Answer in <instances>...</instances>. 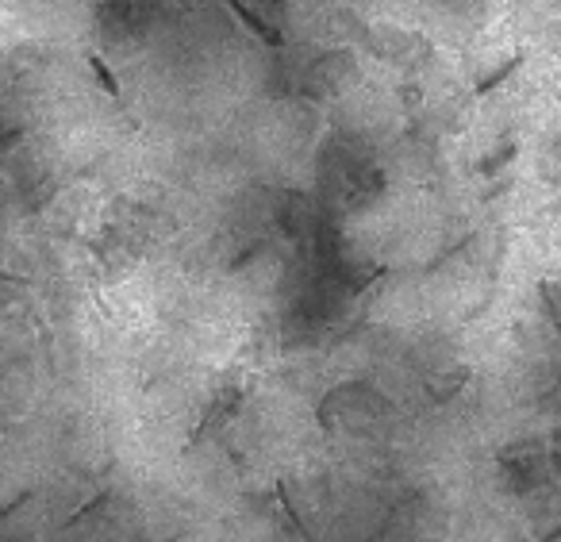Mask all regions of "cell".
<instances>
[{
	"instance_id": "obj_7",
	"label": "cell",
	"mask_w": 561,
	"mask_h": 542,
	"mask_svg": "<svg viewBox=\"0 0 561 542\" xmlns=\"http://www.w3.org/2000/svg\"><path fill=\"white\" fill-rule=\"evenodd\" d=\"M515 150H519V147H515V143H508V147L500 150L496 158H481V162H477V170L485 173V177H492V173L500 170V166H508V162H512V158H515Z\"/></svg>"
},
{
	"instance_id": "obj_1",
	"label": "cell",
	"mask_w": 561,
	"mask_h": 542,
	"mask_svg": "<svg viewBox=\"0 0 561 542\" xmlns=\"http://www.w3.org/2000/svg\"><path fill=\"white\" fill-rule=\"evenodd\" d=\"M496 477L508 496H531L550 477V458L538 443H515L496 458Z\"/></svg>"
},
{
	"instance_id": "obj_4",
	"label": "cell",
	"mask_w": 561,
	"mask_h": 542,
	"mask_svg": "<svg viewBox=\"0 0 561 542\" xmlns=\"http://www.w3.org/2000/svg\"><path fill=\"white\" fill-rule=\"evenodd\" d=\"M523 62H527V50H515L512 58L504 62V66H496L492 74H485V77H481V81H477V85H473V97L481 100V97H488L492 89H500V85H504L508 77L519 74V66H523Z\"/></svg>"
},
{
	"instance_id": "obj_5",
	"label": "cell",
	"mask_w": 561,
	"mask_h": 542,
	"mask_svg": "<svg viewBox=\"0 0 561 542\" xmlns=\"http://www.w3.org/2000/svg\"><path fill=\"white\" fill-rule=\"evenodd\" d=\"M85 66H89V74H93V81H100V89H104L108 97L120 100V81H116V74L108 70V62L100 58L97 50H85Z\"/></svg>"
},
{
	"instance_id": "obj_3",
	"label": "cell",
	"mask_w": 561,
	"mask_h": 542,
	"mask_svg": "<svg viewBox=\"0 0 561 542\" xmlns=\"http://www.w3.org/2000/svg\"><path fill=\"white\" fill-rule=\"evenodd\" d=\"M227 8L235 12V20H239V24H243L246 31H250V35H254V39H258V43H262L266 50H281V47H285V35H281V31H273V27H269L266 20L258 16V12L246 4V0H227Z\"/></svg>"
},
{
	"instance_id": "obj_6",
	"label": "cell",
	"mask_w": 561,
	"mask_h": 542,
	"mask_svg": "<svg viewBox=\"0 0 561 542\" xmlns=\"http://www.w3.org/2000/svg\"><path fill=\"white\" fill-rule=\"evenodd\" d=\"M538 300H542V312L550 316V323L558 327V335H561V289L554 281H542V285H538Z\"/></svg>"
},
{
	"instance_id": "obj_2",
	"label": "cell",
	"mask_w": 561,
	"mask_h": 542,
	"mask_svg": "<svg viewBox=\"0 0 561 542\" xmlns=\"http://www.w3.org/2000/svg\"><path fill=\"white\" fill-rule=\"evenodd\" d=\"M243 396H246V389H239V385L212 396V404H208V412H204L200 423H196V435L189 439V446H196L200 439H208V435H216V427H223L227 419L243 408Z\"/></svg>"
}]
</instances>
